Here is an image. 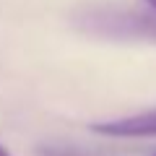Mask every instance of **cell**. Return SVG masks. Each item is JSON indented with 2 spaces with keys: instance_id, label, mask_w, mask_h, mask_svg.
Segmentation results:
<instances>
[{
  "instance_id": "3",
  "label": "cell",
  "mask_w": 156,
  "mask_h": 156,
  "mask_svg": "<svg viewBox=\"0 0 156 156\" xmlns=\"http://www.w3.org/2000/svg\"><path fill=\"white\" fill-rule=\"evenodd\" d=\"M0 156H13V154H11V151H8V148H5L3 143H0Z\"/></svg>"
},
{
  "instance_id": "1",
  "label": "cell",
  "mask_w": 156,
  "mask_h": 156,
  "mask_svg": "<svg viewBox=\"0 0 156 156\" xmlns=\"http://www.w3.org/2000/svg\"><path fill=\"white\" fill-rule=\"evenodd\" d=\"M83 26L94 34L117 39H146L156 42V13H135V11H96L86 16Z\"/></svg>"
},
{
  "instance_id": "5",
  "label": "cell",
  "mask_w": 156,
  "mask_h": 156,
  "mask_svg": "<svg viewBox=\"0 0 156 156\" xmlns=\"http://www.w3.org/2000/svg\"><path fill=\"white\" fill-rule=\"evenodd\" d=\"M154 156H156V154H154Z\"/></svg>"
},
{
  "instance_id": "4",
  "label": "cell",
  "mask_w": 156,
  "mask_h": 156,
  "mask_svg": "<svg viewBox=\"0 0 156 156\" xmlns=\"http://www.w3.org/2000/svg\"><path fill=\"white\" fill-rule=\"evenodd\" d=\"M146 3H148V8H151L154 13H156V0H146Z\"/></svg>"
},
{
  "instance_id": "2",
  "label": "cell",
  "mask_w": 156,
  "mask_h": 156,
  "mask_svg": "<svg viewBox=\"0 0 156 156\" xmlns=\"http://www.w3.org/2000/svg\"><path fill=\"white\" fill-rule=\"evenodd\" d=\"M91 133L107 138H156V107L115 120L91 122Z\"/></svg>"
}]
</instances>
